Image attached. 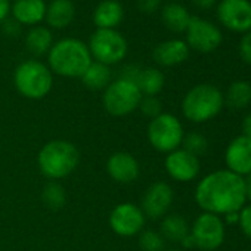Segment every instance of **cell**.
I'll list each match as a JSON object with an SVG mask.
<instances>
[{"label": "cell", "instance_id": "277c9868", "mask_svg": "<svg viewBox=\"0 0 251 251\" xmlns=\"http://www.w3.org/2000/svg\"><path fill=\"white\" fill-rule=\"evenodd\" d=\"M14 84L20 95L27 99L46 98L53 86V75L48 65L37 59L21 62L14 73Z\"/></svg>", "mask_w": 251, "mask_h": 251}, {"label": "cell", "instance_id": "8d00e7d4", "mask_svg": "<svg viewBox=\"0 0 251 251\" xmlns=\"http://www.w3.org/2000/svg\"><path fill=\"white\" fill-rule=\"evenodd\" d=\"M242 130H244V136H247V138L251 139V114H248V115L244 118Z\"/></svg>", "mask_w": 251, "mask_h": 251}, {"label": "cell", "instance_id": "603a6c76", "mask_svg": "<svg viewBox=\"0 0 251 251\" xmlns=\"http://www.w3.org/2000/svg\"><path fill=\"white\" fill-rule=\"evenodd\" d=\"M25 46L34 56L48 55L50 48L53 46V36L48 27L36 25L31 27L25 36Z\"/></svg>", "mask_w": 251, "mask_h": 251}, {"label": "cell", "instance_id": "d4e9b609", "mask_svg": "<svg viewBox=\"0 0 251 251\" xmlns=\"http://www.w3.org/2000/svg\"><path fill=\"white\" fill-rule=\"evenodd\" d=\"M164 83V74L158 68H144L136 78V84L144 96H157L163 90Z\"/></svg>", "mask_w": 251, "mask_h": 251}, {"label": "cell", "instance_id": "4fadbf2b", "mask_svg": "<svg viewBox=\"0 0 251 251\" xmlns=\"http://www.w3.org/2000/svg\"><path fill=\"white\" fill-rule=\"evenodd\" d=\"M173 202V189L166 182L152 183L142 197L141 210L145 217L161 219L167 214Z\"/></svg>", "mask_w": 251, "mask_h": 251}, {"label": "cell", "instance_id": "52a82bcc", "mask_svg": "<svg viewBox=\"0 0 251 251\" xmlns=\"http://www.w3.org/2000/svg\"><path fill=\"white\" fill-rule=\"evenodd\" d=\"M89 52L92 59L108 67L121 62L127 55V40L117 30H99L90 36Z\"/></svg>", "mask_w": 251, "mask_h": 251}, {"label": "cell", "instance_id": "60d3db41", "mask_svg": "<svg viewBox=\"0 0 251 251\" xmlns=\"http://www.w3.org/2000/svg\"><path fill=\"white\" fill-rule=\"evenodd\" d=\"M172 2H177V0H172Z\"/></svg>", "mask_w": 251, "mask_h": 251}, {"label": "cell", "instance_id": "d590c367", "mask_svg": "<svg viewBox=\"0 0 251 251\" xmlns=\"http://www.w3.org/2000/svg\"><path fill=\"white\" fill-rule=\"evenodd\" d=\"M191 2H192V5H194L195 8L205 11V9H210V8L214 6L216 0H191Z\"/></svg>", "mask_w": 251, "mask_h": 251}, {"label": "cell", "instance_id": "e575fe53", "mask_svg": "<svg viewBox=\"0 0 251 251\" xmlns=\"http://www.w3.org/2000/svg\"><path fill=\"white\" fill-rule=\"evenodd\" d=\"M11 12V2L9 0H0V24H2Z\"/></svg>", "mask_w": 251, "mask_h": 251}, {"label": "cell", "instance_id": "8992f818", "mask_svg": "<svg viewBox=\"0 0 251 251\" xmlns=\"http://www.w3.org/2000/svg\"><path fill=\"white\" fill-rule=\"evenodd\" d=\"M142 98L144 95L135 81L118 77L103 90L102 105L108 114L114 117H124L139 108Z\"/></svg>", "mask_w": 251, "mask_h": 251}, {"label": "cell", "instance_id": "ffe728a7", "mask_svg": "<svg viewBox=\"0 0 251 251\" xmlns=\"http://www.w3.org/2000/svg\"><path fill=\"white\" fill-rule=\"evenodd\" d=\"M75 17L73 0H52L46 8L45 21L50 28L61 30L68 27Z\"/></svg>", "mask_w": 251, "mask_h": 251}, {"label": "cell", "instance_id": "b9f144b4", "mask_svg": "<svg viewBox=\"0 0 251 251\" xmlns=\"http://www.w3.org/2000/svg\"><path fill=\"white\" fill-rule=\"evenodd\" d=\"M14 2H15V0H14Z\"/></svg>", "mask_w": 251, "mask_h": 251}, {"label": "cell", "instance_id": "4dcf8cb0", "mask_svg": "<svg viewBox=\"0 0 251 251\" xmlns=\"http://www.w3.org/2000/svg\"><path fill=\"white\" fill-rule=\"evenodd\" d=\"M239 226L242 232L251 239V205L242 207L239 210Z\"/></svg>", "mask_w": 251, "mask_h": 251}, {"label": "cell", "instance_id": "2e32d148", "mask_svg": "<svg viewBox=\"0 0 251 251\" xmlns=\"http://www.w3.org/2000/svg\"><path fill=\"white\" fill-rule=\"evenodd\" d=\"M227 169L239 176L251 175V139L247 136L235 138L226 150Z\"/></svg>", "mask_w": 251, "mask_h": 251}, {"label": "cell", "instance_id": "484cf974", "mask_svg": "<svg viewBox=\"0 0 251 251\" xmlns=\"http://www.w3.org/2000/svg\"><path fill=\"white\" fill-rule=\"evenodd\" d=\"M226 103L229 108L242 109L251 102V84L248 81H235L226 92Z\"/></svg>", "mask_w": 251, "mask_h": 251}, {"label": "cell", "instance_id": "836d02e7", "mask_svg": "<svg viewBox=\"0 0 251 251\" xmlns=\"http://www.w3.org/2000/svg\"><path fill=\"white\" fill-rule=\"evenodd\" d=\"M161 0H138V8L144 14H154L160 9Z\"/></svg>", "mask_w": 251, "mask_h": 251}, {"label": "cell", "instance_id": "ac0fdd59", "mask_svg": "<svg viewBox=\"0 0 251 251\" xmlns=\"http://www.w3.org/2000/svg\"><path fill=\"white\" fill-rule=\"evenodd\" d=\"M46 2L45 0H15L11 6L12 18L21 25L36 27L45 21L46 15Z\"/></svg>", "mask_w": 251, "mask_h": 251}, {"label": "cell", "instance_id": "4316f807", "mask_svg": "<svg viewBox=\"0 0 251 251\" xmlns=\"http://www.w3.org/2000/svg\"><path fill=\"white\" fill-rule=\"evenodd\" d=\"M42 200L46 204V207H49L52 210H59L67 202V194H65V189L62 188V185H59L58 182L50 180L43 188Z\"/></svg>", "mask_w": 251, "mask_h": 251}, {"label": "cell", "instance_id": "d6a6232c", "mask_svg": "<svg viewBox=\"0 0 251 251\" xmlns=\"http://www.w3.org/2000/svg\"><path fill=\"white\" fill-rule=\"evenodd\" d=\"M2 30H3V33L6 34V36H9V37H17V36H20V33H21V24L20 23H17L14 18H6L2 24Z\"/></svg>", "mask_w": 251, "mask_h": 251}, {"label": "cell", "instance_id": "7a4b0ae2", "mask_svg": "<svg viewBox=\"0 0 251 251\" xmlns=\"http://www.w3.org/2000/svg\"><path fill=\"white\" fill-rule=\"evenodd\" d=\"M49 70L65 78H80L92 64V55L84 42L65 37L53 43L48 53Z\"/></svg>", "mask_w": 251, "mask_h": 251}, {"label": "cell", "instance_id": "5bb4252c", "mask_svg": "<svg viewBox=\"0 0 251 251\" xmlns=\"http://www.w3.org/2000/svg\"><path fill=\"white\" fill-rule=\"evenodd\" d=\"M106 172L114 182L127 185L139 177L141 166L133 154L126 151H117L109 155L106 161Z\"/></svg>", "mask_w": 251, "mask_h": 251}, {"label": "cell", "instance_id": "f1b7e54d", "mask_svg": "<svg viewBox=\"0 0 251 251\" xmlns=\"http://www.w3.org/2000/svg\"><path fill=\"white\" fill-rule=\"evenodd\" d=\"M182 145H183L185 151L191 152L195 157L204 154L207 151V148H208L207 139L202 135H200V133H189V135L183 136Z\"/></svg>", "mask_w": 251, "mask_h": 251}, {"label": "cell", "instance_id": "ab89813d", "mask_svg": "<svg viewBox=\"0 0 251 251\" xmlns=\"http://www.w3.org/2000/svg\"><path fill=\"white\" fill-rule=\"evenodd\" d=\"M164 251H182V250H164Z\"/></svg>", "mask_w": 251, "mask_h": 251}, {"label": "cell", "instance_id": "d6986e66", "mask_svg": "<svg viewBox=\"0 0 251 251\" xmlns=\"http://www.w3.org/2000/svg\"><path fill=\"white\" fill-rule=\"evenodd\" d=\"M124 18V8L118 0H103L93 11V24L99 30H115Z\"/></svg>", "mask_w": 251, "mask_h": 251}, {"label": "cell", "instance_id": "9c48e42d", "mask_svg": "<svg viewBox=\"0 0 251 251\" xmlns=\"http://www.w3.org/2000/svg\"><path fill=\"white\" fill-rule=\"evenodd\" d=\"M191 236L195 247L202 251H213L225 241V223L220 216L204 211L194 222Z\"/></svg>", "mask_w": 251, "mask_h": 251}, {"label": "cell", "instance_id": "44dd1931", "mask_svg": "<svg viewBox=\"0 0 251 251\" xmlns=\"http://www.w3.org/2000/svg\"><path fill=\"white\" fill-rule=\"evenodd\" d=\"M191 14L188 9L177 2H170L161 9V21L173 33H185L189 21H191Z\"/></svg>", "mask_w": 251, "mask_h": 251}, {"label": "cell", "instance_id": "7c38bea8", "mask_svg": "<svg viewBox=\"0 0 251 251\" xmlns=\"http://www.w3.org/2000/svg\"><path fill=\"white\" fill-rule=\"evenodd\" d=\"M217 18L230 31L248 33L251 30V3L248 0H222Z\"/></svg>", "mask_w": 251, "mask_h": 251}, {"label": "cell", "instance_id": "e0dca14e", "mask_svg": "<svg viewBox=\"0 0 251 251\" xmlns=\"http://www.w3.org/2000/svg\"><path fill=\"white\" fill-rule=\"evenodd\" d=\"M189 56V48L186 42L179 39H172L161 42L155 46L152 52L154 61L161 67H175L185 62Z\"/></svg>", "mask_w": 251, "mask_h": 251}, {"label": "cell", "instance_id": "ba28073f", "mask_svg": "<svg viewBox=\"0 0 251 251\" xmlns=\"http://www.w3.org/2000/svg\"><path fill=\"white\" fill-rule=\"evenodd\" d=\"M183 127L177 117L173 114L161 112L152 118L148 126V141L151 147L160 152H172L179 150L183 141Z\"/></svg>", "mask_w": 251, "mask_h": 251}, {"label": "cell", "instance_id": "1f68e13d", "mask_svg": "<svg viewBox=\"0 0 251 251\" xmlns=\"http://www.w3.org/2000/svg\"><path fill=\"white\" fill-rule=\"evenodd\" d=\"M239 55L247 64H251V30L242 37L239 43Z\"/></svg>", "mask_w": 251, "mask_h": 251}, {"label": "cell", "instance_id": "f546056e", "mask_svg": "<svg viewBox=\"0 0 251 251\" xmlns=\"http://www.w3.org/2000/svg\"><path fill=\"white\" fill-rule=\"evenodd\" d=\"M138 109H141V112L144 115H147L152 120L163 112V105L157 96H144Z\"/></svg>", "mask_w": 251, "mask_h": 251}, {"label": "cell", "instance_id": "9a60e30c", "mask_svg": "<svg viewBox=\"0 0 251 251\" xmlns=\"http://www.w3.org/2000/svg\"><path fill=\"white\" fill-rule=\"evenodd\" d=\"M169 176L177 182H191L200 173V160L185 150H175L164 161Z\"/></svg>", "mask_w": 251, "mask_h": 251}, {"label": "cell", "instance_id": "74e56055", "mask_svg": "<svg viewBox=\"0 0 251 251\" xmlns=\"http://www.w3.org/2000/svg\"><path fill=\"white\" fill-rule=\"evenodd\" d=\"M245 180V192H247V198L251 201V175H248V177L247 179H244Z\"/></svg>", "mask_w": 251, "mask_h": 251}, {"label": "cell", "instance_id": "30bf717a", "mask_svg": "<svg viewBox=\"0 0 251 251\" xmlns=\"http://www.w3.org/2000/svg\"><path fill=\"white\" fill-rule=\"evenodd\" d=\"M145 214L139 205L132 202H121L115 205L109 214V226L114 233L129 238L139 235L145 226Z\"/></svg>", "mask_w": 251, "mask_h": 251}, {"label": "cell", "instance_id": "3957f363", "mask_svg": "<svg viewBox=\"0 0 251 251\" xmlns=\"http://www.w3.org/2000/svg\"><path fill=\"white\" fill-rule=\"evenodd\" d=\"M80 163L77 147L64 139H55L43 145L37 155V164L43 176L49 180H59L70 176Z\"/></svg>", "mask_w": 251, "mask_h": 251}, {"label": "cell", "instance_id": "6da1fadb", "mask_svg": "<svg viewBox=\"0 0 251 251\" xmlns=\"http://www.w3.org/2000/svg\"><path fill=\"white\" fill-rule=\"evenodd\" d=\"M198 205L211 214L236 213L247 201L245 180L230 170H219L201 179L195 191Z\"/></svg>", "mask_w": 251, "mask_h": 251}, {"label": "cell", "instance_id": "7402d4cb", "mask_svg": "<svg viewBox=\"0 0 251 251\" xmlns=\"http://www.w3.org/2000/svg\"><path fill=\"white\" fill-rule=\"evenodd\" d=\"M83 84L90 90H105L108 84L112 81V71L111 67L92 61V64L87 67L84 74L80 77Z\"/></svg>", "mask_w": 251, "mask_h": 251}, {"label": "cell", "instance_id": "f35d334b", "mask_svg": "<svg viewBox=\"0 0 251 251\" xmlns=\"http://www.w3.org/2000/svg\"><path fill=\"white\" fill-rule=\"evenodd\" d=\"M226 220H227V222H233V223H238V222H239V211H236V213H229V214H226Z\"/></svg>", "mask_w": 251, "mask_h": 251}, {"label": "cell", "instance_id": "cb8c5ba5", "mask_svg": "<svg viewBox=\"0 0 251 251\" xmlns=\"http://www.w3.org/2000/svg\"><path fill=\"white\" fill-rule=\"evenodd\" d=\"M160 233L164 239L180 244L191 233V227L180 214H167L163 217Z\"/></svg>", "mask_w": 251, "mask_h": 251}, {"label": "cell", "instance_id": "8fae6325", "mask_svg": "<svg viewBox=\"0 0 251 251\" xmlns=\"http://www.w3.org/2000/svg\"><path fill=\"white\" fill-rule=\"evenodd\" d=\"M185 33L188 48L201 53H210L216 50L223 40L220 30L214 24L198 17L191 18Z\"/></svg>", "mask_w": 251, "mask_h": 251}, {"label": "cell", "instance_id": "83f0119b", "mask_svg": "<svg viewBox=\"0 0 251 251\" xmlns=\"http://www.w3.org/2000/svg\"><path fill=\"white\" fill-rule=\"evenodd\" d=\"M166 239L160 232L142 230L139 233V247L142 251H164Z\"/></svg>", "mask_w": 251, "mask_h": 251}, {"label": "cell", "instance_id": "5b68a950", "mask_svg": "<svg viewBox=\"0 0 251 251\" xmlns=\"http://www.w3.org/2000/svg\"><path fill=\"white\" fill-rule=\"evenodd\" d=\"M223 102L225 98L216 86L197 84L185 95L182 111L189 121L205 123L220 112Z\"/></svg>", "mask_w": 251, "mask_h": 251}]
</instances>
